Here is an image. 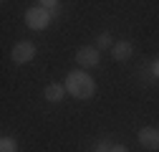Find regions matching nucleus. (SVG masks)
Here are the masks:
<instances>
[{
  "label": "nucleus",
  "instance_id": "obj_2",
  "mask_svg": "<svg viewBox=\"0 0 159 152\" xmlns=\"http://www.w3.org/2000/svg\"><path fill=\"white\" fill-rule=\"evenodd\" d=\"M25 23H28V28H33V31H46L48 23H51V13L43 10L41 5H33V8L25 10Z\"/></svg>",
  "mask_w": 159,
  "mask_h": 152
},
{
  "label": "nucleus",
  "instance_id": "obj_4",
  "mask_svg": "<svg viewBox=\"0 0 159 152\" xmlns=\"http://www.w3.org/2000/svg\"><path fill=\"white\" fill-rule=\"evenodd\" d=\"M10 59L15 64H30L35 59V43L30 41H20V43H15L13 51H10Z\"/></svg>",
  "mask_w": 159,
  "mask_h": 152
},
{
  "label": "nucleus",
  "instance_id": "obj_5",
  "mask_svg": "<svg viewBox=\"0 0 159 152\" xmlns=\"http://www.w3.org/2000/svg\"><path fill=\"white\" fill-rule=\"evenodd\" d=\"M139 145L147 147V150H159V129L157 127H144L139 129Z\"/></svg>",
  "mask_w": 159,
  "mask_h": 152
},
{
  "label": "nucleus",
  "instance_id": "obj_13",
  "mask_svg": "<svg viewBox=\"0 0 159 152\" xmlns=\"http://www.w3.org/2000/svg\"><path fill=\"white\" fill-rule=\"evenodd\" d=\"M111 152H129V150H126L124 145H114V147H111Z\"/></svg>",
  "mask_w": 159,
  "mask_h": 152
},
{
  "label": "nucleus",
  "instance_id": "obj_10",
  "mask_svg": "<svg viewBox=\"0 0 159 152\" xmlns=\"http://www.w3.org/2000/svg\"><path fill=\"white\" fill-rule=\"evenodd\" d=\"M38 5H41L43 10H48L51 15H56L58 10H61V3H58V0H41V3H38Z\"/></svg>",
  "mask_w": 159,
  "mask_h": 152
},
{
  "label": "nucleus",
  "instance_id": "obj_3",
  "mask_svg": "<svg viewBox=\"0 0 159 152\" xmlns=\"http://www.w3.org/2000/svg\"><path fill=\"white\" fill-rule=\"evenodd\" d=\"M76 64L84 66V69H96L98 64H101V51H98L96 46H84L76 51Z\"/></svg>",
  "mask_w": 159,
  "mask_h": 152
},
{
  "label": "nucleus",
  "instance_id": "obj_11",
  "mask_svg": "<svg viewBox=\"0 0 159 152\" xmlns=\"http://www.w3.org/2000/svg\"><path fill=\"white\" fill-rule=\"evenodd\" d=\"M111 147H114V142H109V140L96 142V152H111Z\"/></svg>",
  "mask_w": 159,
  "mask_h": 152
},
{
  "label": "nucleus",
  "instance_id": "obj_8",
  "mask_svg": "<svg viewBox=\"0 0 159 152\" xmlns=\"http://www.w3.org/2000/svg\"><path fill=\"white\" fill-rule=\"evenodd\" d=\"M114 43H116V41L111 38V33H106V31L96 36V48H98V51H101V48H109V51H111V48H114Z\"/></svg>",
  "mask_w": 159,
  "mask_h": 152
},
{
  "label": "nucleus",
  "instance_id": "obj_12",
  "mask_svg": "<svg viewBox=\"0 0 159 152\" xmlns=\"http://www.w3.org/2000/svg\"><path fill=\"white\" fill-rule=\"evenodd\" d=\"M152 74L159 79V56H157V59H154V64H152Z\"/></svg>",
  "mask_w": 159,
  "mask_h": 152
},
{
  "label": "nucleus",
  "instance_id": "obj_7",
  "mask_svg": "<svg viewBox=\"0 0 159 152\" xmlns=\"http://www.w3.org/2000/svg\"><path fill=\"white\" fill-rule=\"evenodd\" d=\"M43 97H46V102H51V104H58L63 97H66V86L63 84H48L46 86V91H43Z\"/></svg>",
  "mask_w": 159,
  "mask_h": 152
},
{
  "label": "nucleus",
  "instance_id": "obj_9",
  "mask_svg": "<svg viewBox=\"0 0 159 152\" xmlns=\"http://www.w3.org/2000/svg\"><path fill=\"white\" fill-rule=\"evenodd\" d=\"M0 152H18V142L13 137H3L0 140Z\"/></svg>",
  "mask_w": 159,
  "mask_h": 152
},
{
  "label": "nucleus",
  "instance_id": "obj_1",
  "mask_svg": "<svg viewBox=\"0 0 159 152\" xmlns=\"http://www.w3.org/2000/svg\"><path fill=\"white\" fill-rule=\"evenodd\" d=\"M63 86H66V94H71L73 99H91L96 94V81L86 71H71L66 76Z\"/></svg>",
  "mask_w": 159,
  "mask_h": 152
},
{
  "label": "nucleus",
  "instance_id": "obj_6",
  "mask_svg": "<svg viewBox=\"0 0 159 152\" xmlns=\"http://www.w3.org/2000/svg\"><path fill=\"white\" fill-rule=\"evenodd\" d=\"M131 53H134V46L129 41H116L114 48H111V59L114 61H129Z\"/></svg>",
  "mask_w": 159,
  "mask_h": 152
}]
</instances>
